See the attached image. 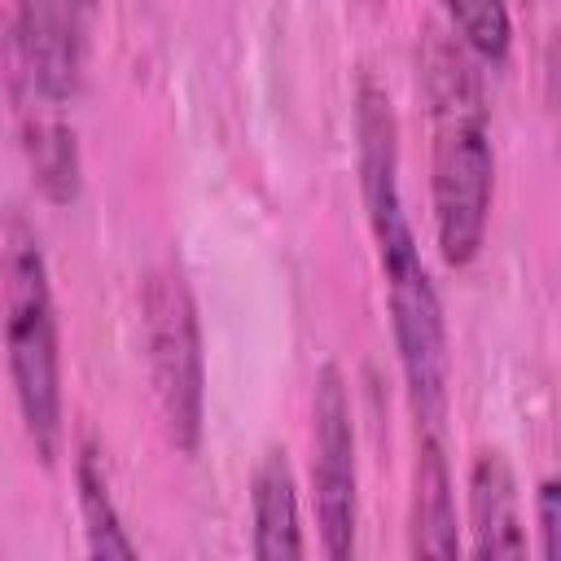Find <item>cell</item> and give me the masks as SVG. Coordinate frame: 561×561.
I'll return each mask as SVG.
<instances>
[{
	"instance_id": "cell-8",
	"label": "cell",
	"mask_w": 561,
	"mask_h": 561,
	"mask_svg": "<svg viewBox=\"0 0 561 561\" xmlns=\"http://www.w3.org/2000/svg\"><path fill=\"white\" fill-rule=\"evenodd\" d=\"M250 552L259 561H289L307 552L298 517V482L285 447H267L250 473Z\"/></svg>"
},
{
	"instance_id": "cell-3",
	"label": "cell",
	"mask_w": 561,
	"mask_h": 561,
	"mask_svg": "<svg viewBox=\"0 0 561 561\" xmlns=\"http://www.w3.org/2000/svg\"><path fill=\"white\" fill-rule=\"evenodd\" d=\"M4 351L22 430L53 465L61 451V342L48 263L22 210L4 215Z\"/></svg>"
},
{
	"instance_id": "cell-13",
	"label": "cell",
	"mask_w": 561,
	"mask_h": 561,
	"mask_svg": "<svg viewBox=\"0 0 561 561\" xmlns=\"http://www.w3.org/2000/svg\"><path fill=\"white\" fill-rule=\"evenodd\" d=\"M535 530L539 552L548 561H561V478H543L535 491Z\"/></svg>"
},
{
	"instance_id": "cell-12",
	"label": "cell",
	"mask_w": 561,
	"mask_h": 561,
	"mask_svg": "<svg viewBox=\"0 0 561 561\" xmlns=\"http://www.w3.org/2000/svg\"><path fill=\"white\" fill-rule=\"evenodd\" d=\"M451 35L486 66H504L513 48V13L508 0H443Z\"/></svg>"
},
{
	"instance_id": "cell-7",
	"label": "cell",
	"mask_w": 561,
	"mask_h": 561,
	"mask_svg": "<svg viewBox=\"0 0 561 561\" xmlns=\"http://www.w3.org/2000/svg\"><path fill=\"white\" fill-rule=\"evenodd\" d=\"M469 535L473 557H526V526L517 508V478L504 451L486 447L469 465Z\"/></svg>"
},
{
	"instance_id": "cell-1",
	"label": "cell",
	"mask_w": 561,
	"mask_h": 561,
	"mask_svg": "<svg viewBox=\"0 0 561 561\" xmlns=\"http://www.w3.org/2000/svg\"><path fill=\"white\" fill-rule=\"evenodd\" d=\"M355 136H359V188L364 210L377 245V267L386 280V307H390V333L399 351L403 390L412 403L416 434H443L447 421V320L438 285L430 280V267L421 259L403 188H399V127L390 96L364 79L355 96Z\"/></svg>"
},
{
	"instance_id": "cell-11",
	"label": "cell",
	"mask_w": 561,
	"mask_h": 561,
	"mask_svg": "<svg viewBox=\"0 0 561 561\" xmlns=\"http://www.w3.org/2000/svg\"><path fill=\"white\" fill-rule=\"evenodd\" d=\"M75 486H79V513H83V530H88V552L92 557H136V543L123 526V513L110 495V478L105 465L96 456V447H83L75 460Z\"/></svg>"
},
{
	"instance_id": "cell-4",
	"label": "cell",
	"mask_w": 561,
	"mask_h": 561,
	"mask_svg": "<svg viewBox=\"0 0 561 561\" xmlns=\"http://www.w3.org/2000/svg\"><path fill=\"white\" fill-rule=\"evenodd\" d=\"M140 324H145V359L167 438L175 443V451L193 456L206 430V355H202L197 302L175 267H158L145 276Z\"/></svg>"
},
{
	"instance_id": "cell-6",
	"label": "cell",
	"mask_w": 561,
	"mask_h": 561,
	"mask_svg": "<svg viewBox=\"0 0 561 561\" xmlns=\"http://www.w3.org/2000/svg\"><path fill=\"white\" fill-rule=\"evenodd\" d=\"M83 13L88 0H18L13 4V101L66 110L83 83Z\"/></svg>"
},
{
	"instance_id": "cell-2",
	"label": "cell",
	"mask_w": 561,
	"mask_h": 561,
	"mask_svg": "<svg viewBox=\"0 0 561 561\" xmlns=\"http://www.w3.org/2000/svg\"><path fill=\"white\" fill-rule=\"evenodd\" d=\"M447 39L430 31L421 79L430 101V210L434 245L447 267H469L486 241L495 197V149L478 70Z\"/></svg>"
},
{
	"instance_id": "cell-5",
	"label": "cell",
	"mask_w": 561,
	"mask_h": 561,
	"mask_svg": "<svg viewBox=\"0 0 561 561\" xmlns=\"http://www.w3.org/2000/svg\"><path fill=\"white\" fill-rule=\"evenodd\" d=\"M311 486H316L320 548L333 561H342L355 552L359 473H355V412L337 364H324L311 390Z\"/></svg>"
},
{
	"instance_id": "cell-9",
	"label": "cell",
	"mask_w": 561,
	"mask_h": 561,
	"mask_svg": "<svg viewBox=\"0 0 561 561\" xmlns=\"http://www.w3.org/2000/svg\"><path fill=\"white\" fill-rule=\"evenodd\" d=\"M412 552L416 557H460V522L451 495V465L443 434H416L412 469Z\"/></svg>"
},
{
	"instance_id": "cell-10",
	"label": "cell",
	"mask_w": 561,
	"mask_h": 561,
	"mask_svg": "<svg viewBox=\"0 0 561 561\" xmlns=\"http://www.w3.org/2000/svg\"><path fill=\"white\" fill-rule=\"evenodd\" d=\"M22 114V149L31 162V175L39 193L53 206H66L79 197V145L75 127L53 105H18Z\"/></svg>"
}]
</instances>
